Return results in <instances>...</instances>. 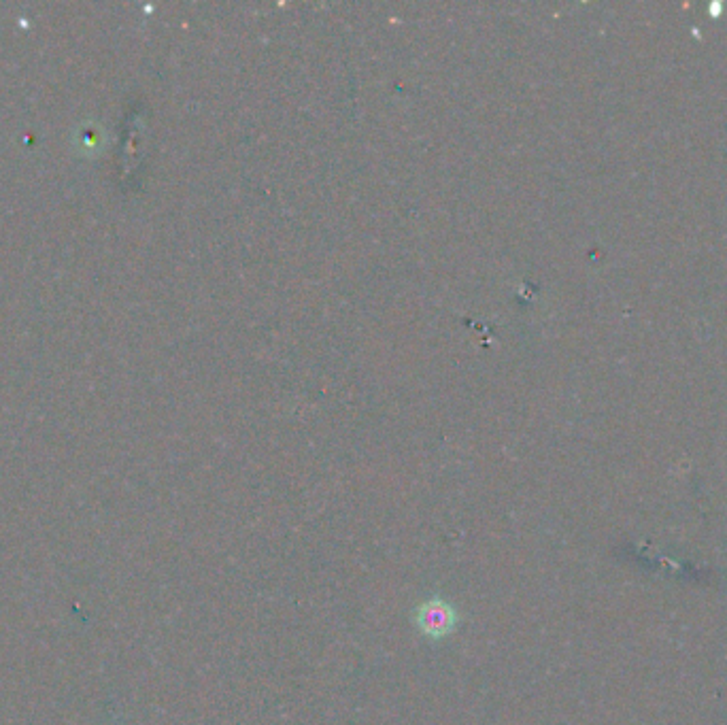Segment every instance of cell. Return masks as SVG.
I'll use <instances>...</instances> for the list:
<instances>
[{
    "label": "cell",
    "instance_id": "1",
    "mask_svg": "<svg viewBox=\"0 0 727 725\" xmlns=\"http://www.w3.org/2000/svg\"><path fill=\"white\" fill-rule=\"evenodd\" d=\"M415 623L421 634H426L428 638H443L453 632L458 615H455V609L449 602L430 600L417 609Z\"/></svg>",
    "mask_w": 727,
    "mask_h": 725
}]
</instances>
